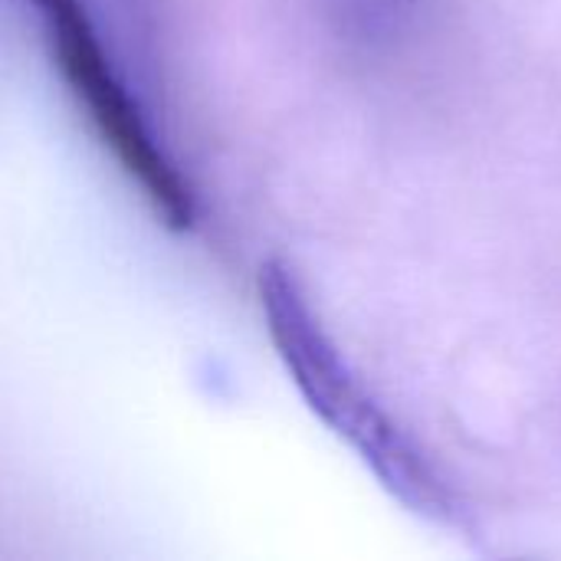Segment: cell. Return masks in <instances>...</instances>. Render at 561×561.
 Masks as SVG:
<instances>
[{
    "instance_id": "6da1fadb",
    "label": "cell",
    "mask_w": 561,
    "mask_h": 561,
    "mask_svg": "<svg viewBox=\"0 0 561 561\" xmlns=\"http://www.w3.org/2000/svg\"><path fill=\"white\" fill-rule=\"evenodd\" d=\"M256 286L273 348L309 411L358 454L385 493H391L408 513L437 526H463V510L454 490L398 421L368 394L348 358L322 329L293 266L270 256L260 266Z\"/></svg>"
},
{
    "instance_id": "7a4b0ae2",
    "label": "cell",
    "mask_w": 561,
    "mask_h": 561,
    "mask_svg": "<svg viewBox=\"0 0 561 561\" xmlns=\"http://www.w3.org/2000/svg\"><path fill=\"white\" fill-rule=\"evenodd\" d=\"M36 13L43 16L49 49L56 59L59 76L66 79L69 92L82 102L92 128L99 131L102 145L115 154L122 171L135 178L161 224L174 233L194 227L197 204L187 178L174 168V161L161 151L148 122L112 69L92 16L82 0H33Z\"/></svg>"
}]
</instances>
